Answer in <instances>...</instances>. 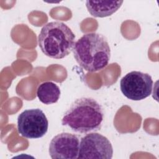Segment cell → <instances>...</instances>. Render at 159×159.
<instances>
[{"mask_svg": "<svg viewBox=\"0 0 159 159\" xmlns=\"http://www.w3.org/2000/svg\"><path fill=\"white\" fill-rule=\"evenodd\" d=\"M73 52L78 65L89 72L104 69L111 58V49L107 39L95 32L84 34L75 43Z\"/></svg>", "mask_w": 159, "mask_h": 159, "instance_id": "obj_1", "label": "cell"}, {"mask_svg": "<svg viewBox=\"0 0 159 159\" xmlns=\"http://www.w3.org/2000/svg\"><path fill=\"white\" fill-rule=\"evenodd\" d=\"M104 119L101 106L92 98L83 97L75 101L65 113L63 125L78 133H88L101 129Z\"/></svg>", "mask_w": 159, "mask_h": 159, "instance_id": "obj_2", "label": "cell"}, {"mask_svg": "<svg viewBox=\"0 0 159 159\" xmlns=\"http://www.w3.org/2000/svg\"><path fill=\"white\" fill-rule=\"evenodd\" d=\"M75 35L65 23L50 22L41 29L38 43L42 52L47 57L61 59L66 57L75 45Z\"/></svg>", "mask_w": 159, "mask_h": 159, "instance_id": "obj_3", "label": "cell"}, {"mask_svg": "<svg viewBox=\"0 0 159 159\" xmlns=\"http://www.w3.org/2000/svg\"><path fill=\"white\" fill-rule=\"evenodd\" d=\"M153 83L149 74L133 71L126 74L121 79L120 88L122 94L128 99L140 101L151 94Z\"/></svg>", "mask_w": 159, "mask_h": 159, "instance_id": "obj_4", "label": "cell"}, {"mask_svg": "<svg viewBox=\"0 0 159 159\" xmlns=\"http://www.w3.org/2000/svg\"><path fill=\"white\" fill-rule=\"evenodd\" d=\"M48 121L40 109L24 111L17 118V130L19 134L27 139H39L47 132Z\"/></svg>", "mask_w": 159, "mask_h": 159, "instance_id": "obj_5", "label": "cell"}, {"mask_svg": "<svg viewBox=\"0 0 159 159\" xmlns=\"http://www.w3.org/2000/svg\"><path fill=\"white\" fill-rule=\"evenodd\" d=\"M113 148L109 140L98 133H90L80 142L78 158L111 159Z\"/></svg>", "mask_w": 159, "mask_h": 159, "instance_id": "obj_6", "label": "cell"}, {"mask_svg": "<svg viewBox=\"0 0 159 159\" xmlns=\"http://www.w3.org/2000/svg\"><path fill=\"white\" fill-rule=\"evenodd\" d=\"M79 147L80 140L76 135L63 132L52 139L48 152L53 159H76L78 157Z\"/></svg>", "mask_w": 159, "mask_h": 159, "instance_id": "obj_7", "label": "cell"}, {"mask_svg": "<svg viewBox=\"0 0 159 159\" xmlns=\"http://www.w3.org/2000/svg\"><path fill=\"white\" fill-rule=\"evenodd\" d=\"M122 3L123 1H87L86 6L92 16L105 17L116 12Z\"/></svg>", "mask_w": 159, "mask_h": 159, "instance_id": "obj_8", "label": "cell"}, {"mask_svg": "<svg viewBox=\"0 0 159 159\" xmlns=\"http://www.w3.org/2000/svg\"><path fill=\"white\" fill-rule=\"evenodd\" d=\"M37 95L40 102L45 104L57 102L60 96V89L54 83L47 81L40 84L37 90Z\"/></svg>", "mask_w": 159, "mask_h": 159, "instance_id": "obj_9", "label": "cell"}]
</instances>
